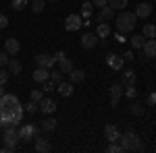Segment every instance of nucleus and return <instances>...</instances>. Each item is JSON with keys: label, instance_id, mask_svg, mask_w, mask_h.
Listing matches in <instances>:
<instances>
[{"label": "nucleus", "instance_id": "obj_1", "mask_svg": "<svg viewBox=\"0 0 156 153\" xmlns=\"http://www.w3.org/2000/svg\"><path fill=\"white\" fill-rule=\"evenodd\" d=\"M23 104L15 93H4L0 97V128L2 130L9 126H17L23 120Z\"/></svg>", "mask_w": 156, "mask_h": 153}, {"label": "nucleus", "instance_id": "obj_2", "mask_svg": "<svg viewBox=\"0 0 156 153\" xmlns=\"http://www.w3.org/2000/svg\"><path fill=\"white\" fill-rule=\"evenodd\" d=\"M121 147H123V151H144V143L140 139V135L137 132H133V130H127L125 135H121Z\"/></svg>", "mask_w": 156, "mask_h": 153}, {"label": "nucleus", "instance_id": "obj_3", "mask_svg": "<svg viewBox=\"0 0 156 153\" xmlns=\"http://www.w3.org/2000/svg\"><path fill=\"white\" fill-rule=\"evenodd\" d=\"M115 23H117V31L119 33H131L135 23H137V17H135V12L123 11L115 17Z\"/></svg>", "mask_w": 156, "mask_h": 153}, {"label": "nucleus", "instance_id": "obj_4", "mask_svg": "<svg viewBox=\"0 0 156 153\" xmlns=\"http://www.w3.org/2000/svg\"><path fill=\"white\" fill-rule=\"evenodd\" d=\"M17 132H19V141L34 143V139L40 135V128H37L36 124H21V126L17 128Z\"/></svg>", "mask_w": 156, "mask_h": 153}, {"label": "nucleus", "instance_id": "obj_5", "mask_svg": "<svg viewBox=\"0 0 156 153\" xmlns=\"http://www.w3.org/2000/svg\"><path fill=\"white\" fill-rule=\"evenodd\" d=\"M2 141H4V145H6V147L17 149V143H19V132H17V126H9V128H4Z\"/></svg>", "mask_w": 156, "mask_h": 153}, {"label": "nucleus", "instance_id": "obj_6", "mask_svg": "<svg viewBox=\"0 0 156 153\" xmlns=\"http://www.w3.org/2000/svg\"><path fill=\"white\" fill-rule=\"evenodd\" d=\"M123 91H125V87L121 83H112L110 85V106L112 108L119 106V99L123 97Z\"/></svg>", "mask_w": 156, "mask_h": 153}, {"label": "nucleus", "instance_id": "obj_7", "mask_svg": "<svg viewBox=\"0 0 156 153\" xmlns=\"http://www.w3.org/2000/svg\"><path fill=\"white\" fill-rule=\"evenodd\" d=\"M81 25H83L81 15H67V19H65V29L67 31H77Z\"/></svg>", "mask_w": 156, "mask_h": 153}, {"label": "nucleus", "instance_id": "obj_8", "mask_svg": "<svg viewBox=\"0 0 156 153\" xmlns=\"http://www.w3.org/2000/svg\"><path fill=\"white\" fill-rule=\"evenodd\" d=\"M34 149H36L37 153H48L50 149H52V145H50V139L42 137V135H37L36 139H34Z\"/></svg>", "mask_w": 156, "mask_h": 153}, {"label": "nucleus", "instance_id": "obj_9", "mask_svg": "<svg viewBox=\"0 0 156 153\" xmlns=\"http://www.w3.org/2000/svg\"><path fill=\"white\" fill-rule=\"evenodd\" d=\"M36 64L37 66L48 68V71H52V66L56 64V58H54V54H52V56H50V54H37L36 56Z\"/></svg>", "mask_w": 156, "mask_h": 153}, {"label": "nucleus", "instance_id": "obj_10", "mask_svg": "<svg viewBox=\"0 0 156 153\" xmlns=\"http://www.w3.org/2000/svg\"><path fill=\"white\" fill-rule=\"evenodd\" d=\"M19 50H21V44H19L17 37H9V39H4V52H6L9 56H17Z\"/></svg>", "mask_w": 156, "mask_h": 153}, {"label": "nucleus", "instance_id": "obj_11", "mask_svg": "<svg viewBox=\"0 0 156 153\" xmlns=\"http://www.w3.org/2000/svg\"><path fill=\"white\" fill-rule=\"evenodd\" d=\"M108 21H115V8H110V6H102L100 12H98L96 17V23H108Z\"/></svg>", "mask_w": 156, "mask_h": 153}, {"label": "nucleus", "instance_id": "obj_12", "mask_svg": "<svg viewBox=\"0 0 156 153\" xmlns=\"http://www.w3.org/2000/svg\"><path fill=\"white\" fill-rule=\"evenodd\" d=\"M152 11H154V6H152L150 2H140V4L135 6V17H137V19H148V17L152 15Z\"/></svg>", "mask_w": 156, "mask_h": 153}, {"label": "nucleus", "instance_id": "obj_13", "mask_svg": "<svg viewBox=\"0 0 156 153\" xmlns=\"http://www.w3.org/2000/svg\"><path fill=\"white\" fill-rule=\"evenodd\" d=\"M37 106H40V112H44V114H48V116H50V114H54V112H56L58 104H56L54 99H50V97H44Z\"/></svg>", "mask_w": 156, "mask_h": 153}, {"label": "nucleus", "instance_id": "obj_14", "mask_svg": "<svg viewBox=\"0 0 156 153\" xmlns=\"http://www.w3.org/2000/svg\"><path fill=\"white\" fill-rule=\"evenodd\" d=\"M106 64H108V68H112V71H121L123 64H125V60H123V56L108 54V56H106Z\"/></svg>", "mask_w": 156, "mask_h": 153}, {"label": "nucleus", "instance_id": "obj_15", "mask_svg": "<svg viewBox=\"0 0 156 153\" xmlns=\"http://www.w3.org/2000/svg\"><path fill=\"white\" fill-rule=\"evenodd\" d=\"M56 91H58L62 97H71L73 91H75V83H67V81H60L56 85Z\"/></svg>", "mask_w": 156, "mask_h": 153}, {"label": "nucleus", "instance_id": "obj_16", "mask_svg": "<svg viewBox=\"0 0 156 153\" xmlns=\"http://www.w3.org/2000/svg\"><path fill=\"white\" fill-rule=\"evenodd\" d=\"M104 137H106L110 143H115V141L121 139V130L117 128L115 124H106V126H104Z\"/></svg>", "mask_w": 156, "mask_h": 153}, {"label": "nucleus", "instance_id": "obj_17", "mask_svg": "<svg viewBox=\"0 0 156 153\" xmlns=\"http://www.w3.org/2000/svg\"><path fill=\"white\" fill-rule=\"evenodd\" d=\"M98 46V35L96 33H83V37H81V48H85V50H92V48Z\"/></svg>", "mask_w": 156, "mask_h": 153}, {"label": "nucleus", "instance_id": "obj_18", "mask_svg": "<svg viewBox=\"0 0 156 153\" xmlns=\"http://www.w3.org/2000/svg\"><path fill=\"white\" fill-rule=\"evenodd\" d=\"M144 56H148V58H156V37H150V39H146L144 44Z\"/></svg>", "mask_w": 156, "mask_h": 153}, {"label": "nucleus", "instance_id": "obj_19", "mask_svg": "<svg viewBox=\"0 0 156 153\" xmlns=\"http://www.w3.org/2000/svg\"><path fill=\"white\" fill-rule=\"evenodd\" d=\"M46 79H50V71L44 68V66H37L36 71H34V81L36 83H44Z\"/></svg>", "mask_w": 156, "mask_h": 153}, {"label": "nucleus", "instance_id": "obj_20", "mask_svg": "<svg viewBox=\"0 0 156 153\" xmlns=\"http://www.w3.org/2000/svg\"><path fill=\"white\" fill-rule=\"evenodd\" d=\"M121 85H123V87H127V85H135V72H133L131 68L123 71V79H121Z\"/></svg>", "mask_w": 156, "mask_h": 153}, {"label": "nucleus", "instance_id": "obj_21", "mask_svg": "<svg viewBox=\"0 0 156 153\" xmlns=\"http://www.w3.org/2000/svg\"><path fill=\"white\" fill-rule=\"evenodd\" d=\"M127 42H131L133 48H140V50H142V48H144V44H146V37H144V33H133Z\"/></svg>", "mask_w": 156, "mask_h": 153}, {"label": "nucleus", "instance_id": "obj_22", "mask_svg": "<svg viewBox=\"0 0 156 153\" xmlns=\"http://www.w3.org/2000/svg\"><path fill=\"white\" fill-rule=\"evenodd\" d=\"M75 66H73V62L69 58H62V60H58V71L62 72V75H69V72L73 71Z\"/></svg>", "mask_w": 156, "mask_h": 153}, {"label": "nucleus", "instance_id": "obj_23", "mask_svg": "<svg viewBox=\"0 0 156 153\" xmlns=\"http://www.w3.org/2000/svg\"><path fill=\"white\" fill-rule=\"evenodd\" d=\"M69 79H71V83H81L85 79V71H81V68H73V71L69 72Z\"/></svg>", "mask_w": 156, "mask_h": 153}, {"label": "nucleus", "instance_id": "obj_24", "mask_svg": "<svg viewBox=\"0 0 156 153\" xmlns=\"http://www.w3.org/2000/svg\"><path fill=\"white\" fill-rule=\"evenodd\" d=\"M40 128L44 130V132H46V135H50V132H52V130L56 128V120H54V118H46V120H44V122H42V126H40Z\"/></svg>", "mask_w": 156, "mask_h": 153}, {"label": "nucleus", "instance_id": "obj_25", "mask_svg": "<svg viewBox=\"0 0 156 153\" xmlns=\"http://www.w3.org/2000/svg\"><path fill=\"white\" fill-rule=\"evenodd\" d=\"M6 68H9V72H11V75H19V72L23 71V66H21V62H19V60H9Z\"/></svg>", "mask_w": 156, "mask_h": 153}, {"label": "nucleus", "instance_id": "obj_26", "mask_svg": "<svg viewBox=\"0 0 156 153\" xmlns=\"http://www.w3.org/2000/svg\"><path fill=\"white\" fill-rule=\"evenodd\" d=\"M96 35L98 37H108V35H110V25H108V23H98Z\"/></svg>", "mask_w": 156, "mask_h": 153}, {"label": "nucleus", "instance_id": "obj_27", "mask_svg": "<svg viewBox=\"0 0 156 153\" xmlns=\"http://www.w3.org/2000/svg\"><path fill=\"white\" fill-rule=\"evenodd\" d=\"M131 114L133 116H144V104H140V101H135V99H131Z\"/></svg>", "mask_w": 156, "mask_h": 153}, {"label": "nucleus", "instance_id": "obj_28", "mask_svg": "<svg viewBox=\"0 0 156 153\" xmlns=\"http://www.w3.org/2000/svg\"><path fill=\"white\" fill-rule=\"evenodd\" d=\"M92 12H94V4L92 2H83L81 4V19H90Z\"/></svg>", "mask_w": 156, "mask_h": 153}, {"label": "nucleus", "instance_id": "obj_29", "mask_svg": "<svg viewBox=\"0 0 156 153\" xmlns=\"http://www.w3.org/2000/svg\"><path fill=\"white\" fill-rule=\"evenodd\" d=\"M108 6H110V8H115V11H125L127 0H108Z\"/></svg>", "mask_w": 156, "mask_h": 153}, {"label": "nucleus", "instance_id": "obj_30", "mask_svg": "<svg viewBox=\"0 0 156 153\" xmlns=\"http://www.w3.org/2000/svg\"><path fill=\"white\" fill-rule=\"evenodd\" d=\"M144 37H146V39L156 37V25H152V23H146L144 25Z\"/></svg>", "mask_w": 156, "mask_h": 153}, {"label": "nucleus", "instance_id": "obj_31", "mask_svg": "<svg viewBox=\"0 0 156 153\" xmlns=\"http://www.w3.org/2000/svg\"><path fill=\"white\" fill-rule=\"evenodd\" d=\"M42 91H44V93H52V91H56V83L50 81V79H46V81L42 83Z\"/></svg>", "mask_w": 156, "mask_h": 153}, {"label": "nucleus", "instance_id": "obj_32", "mask_svg": "<svg viewBox=\"0 0 156 153\" xmlns=\"http://www.w3.org/2000/svg\"><path fill=\"white\" fill-rule=\"evenodd\" d=\"M46 8V0H34L31 2V11L34 12H44Z\"/></svg>", "mask_w": 156, "mask_h": 153}, {"label": "nucleus", "instance_id": "obj_33", "mask_svg": "<svg viewBox=\"0 0 156 153\" xmlns=\"http://www.w3.org/2000/svg\"><path fill=\"white\" fill-rule=\"evenodd\" d=\"M23 110H25V114H36L37 110H40V106H37V101L31 99L29 104H25V106H23Z\"/></svg>", "mask_w": 156, "mask_h": 153}, {"label": "nucleus", "instance_id": "obj_34", "mask_svg": "<svg viewBox=\"0 0 156 153\" xmlns=\"http://www.w3.org/2000/svg\"><path fill=\"white\" fill-rule=\"evenodd\" d=\"M50 81H54L56 85H58L60 81H65V75L60 71H50Z\"/></svg>", "mask_w": 156, "mask_h": 153}, {"label": "nucleus", "instance_id": "obj_35", "mask_svg": "<svg viewBox=\"0 0 156 153\" xmlns=\"http://www.w3.org/2000/svg\"><path fill=\"white\" fill-rule=\"evenodd\" d=\"M123 95H127L129 99H135V95H137V89H135V85H127V87H125V91H123Z\"/></svg>", "mask_w": 156, "mask_h": 153}, {"label": "nucleus", "instance_id": "obj_36", "mask_svg": "<svg viewBox=\"0 0 156 153\" xmlns=\"http://www.w3.org/2000/svg\"><path fill=\"white\" fill-rule=\"evenodd\" d=\"M11 6L15 11H23L27 8V0H11Z\"/></svg>", "mask_w": 156, "mask_h": 153}, {"label": "nucleus", "instance_id": "obj_37", "mask_svg": "<svg viewBox=\"0 0 156 153\" xmlns=\"http://www.w3.org/2000/svg\"><path fill=\"white\" fill-rule=\"evenodd\" d=\"M108 153H125L123 151V147H121V143L119 141H115V143H110L108 145V149H106Z\"/></svg>", "mask_w": 156, "mask_h": 153}, {"label": "nucleus", "instance_id": "obj_38", "mask_svg": "<svg viewBox=\"0 0 156 153\" xmlns=\"http://www.w3.org/2000/svg\"><path fill=\"white\" fill-rule=\"evenodd\" d=\"M31 99L40 104V101L44 99V91H42V89H34V91H31Z\"/></svg>", "mask_w": 156, "mask_h": 153}, {"label": "nucleus", "instance_id": "obj_39", "mask_svg": "<svg viewBox=\"0 0 156 153\" xmlns=\"http://www.w3.org/2000/svg\"><path fill=\"white\" fill-rule=\"evenodd\" d=\"M9 77H11V72L0 68V85H6V83H9Z\"/></svg>", "mask_w": 156, "mask_h": 153}, {"label": "nucleus", "instance_id": "obj_40", "mask_svg": "<svg viewBox=\"0 0 156 153\" xmlns=\"http://www.w3.org/2000/svg\"><path fill=\"white\" fill-rule=\"evenodd\" d=\"M9 60H11V58H9V54L2 50V52H0V68H4V66L9 64Z\"/></svg>", "mask_w": 156, "mask_h": 153}, {"label": "nucleus", "instance_id": "obj_41", "mask_svg": "<svg viewBox=\"0 0 156 153\" xmlns=\"http://www.w3.org/2000/svg\"><path fill=\"white\" fill-rule=\"evenodd\" d=\"M121 56H123L125 62H133V50H127V52H125V54H121Z\"/></svg>", "mask_w": 156, "mask_h": 153}, {"label": "nucleus", "instance_id": "obj_42", "mask_svg": "<svg viewBox=\"0 0 156 153\" xmlns=\"http://www.w3.org/2000/svg\"><path fill=\"white\" fill-rule=\"evenodd\" d=\"M6 27H9V19H6V15L0 12V29H6Z\"/></svg>", "mask_w": 156, "mask_h": 153}, {"label": "nucleus", "instance_id": "obj_43", "mask_svg": "<svg viewBox=\"0 0 156 153\" xmlns=\"http://www.w3.org/2000/svg\"><path fill=\"white\" fill-rule=\"evenodd\" d=\"M92 4L96 6V8H102V6H106L108 0H92Z\"/></svg>", "mask_w": 156, "mask_h": 153}, {"label": "nucleus", "instance_id": "obj_44", "mask_svg": "<svg viewBox=\"0 0 156 153\" xmlns=\"http://www.w3.org/2000/svg\"><path fill=\"white\" fill-rule=\"evenodd\" d=\"M54 58H56V62H58V60H62V58H67V54H65V52H56V54H54Z\"/></svg>", "mask_w": 156, "mask_h": 153}, {"label": "nucleus", "instance_id": "obj_45", "mask_svg": "<svg viewBox=\"0 0 156 153\" xmlns=\"http://www.w3.org/2000/svg\"><path fill=\"white\" fill-rule=\"evenodd\" d=\"M117 42H121V44L127 42V39H125V33H117Z\"/></svg>", "mask_w": 156, "mask_h": 153}, {"label": "nucleus", "instance_id": "obj_46", "mask_svg": "<svg viewBox=\"0 0 156 153\" xmlns=\"http://www.w3.org/2000/svg\"><path fill=\"white\" fill-rule=\"evenodd\" d=\"M148 101H150V104H156V93H152V95H148Z\"/></svg>", "mask_w": 156, "mask_h": 153}, {"label": "nucleus", "instance_id": "obj_47", "mask_svg": "<svg viewBox=\"0 0 156 153\" xmlns=\"http://www.w3.org/2000/svg\"><path fill=\"white\" fill-rule=\"evenodd\" d=\"M4 93H6V91H4V85H0V97H2Z\"/></svg>", "mask_w": 156, "mask_h": 153}, {"label": "nucleus", "instance_id": "obj_48", "mask_svg": "<svg viewBox=\"0 0 156 153\" xmlns=\"http://www.w3.org/2000/svg\"><path fill=\"white\" fill-rule=\"evenodd\" d=\"M46 2H56V0H46Z\"/></svg>", "mask_w": 156, "mask_h": 153}]
</instances>
